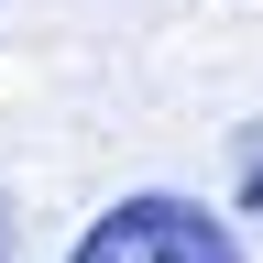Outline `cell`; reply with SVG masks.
Returning <instances> with one entry per match:
<instances>
[{
    "label": "cell",
    "instance_id": "obj_1",
    "mask_svg": "<svg viewBox=\"0 0 263 263\" xmlns=\"http://www.w3.org/2000/svg\"><path fill=\"white\" fill-rule=\"evenodd\" d=\"M66 263H252V252L230 241V219L209 209V197L132 186V197H110V209L77 230V252H66Z\"/></svg>",
    "mask_w": 263,
    "mask_h": 263
},
{
    "label": "cell",
    "instance_id": "obj_2",
    "mask_svg": "<svg viewBox=\"0 0 263 263\" xmlns=\"http://www.w3.org/2000/svg\"><path fill=\"white\" fill-rule=\"evenodd\" d=\"M0 263H11V197H0Z\"/></svg>",
    "mask_w": 263,
    "mask_h": 263
}]
</instances>
